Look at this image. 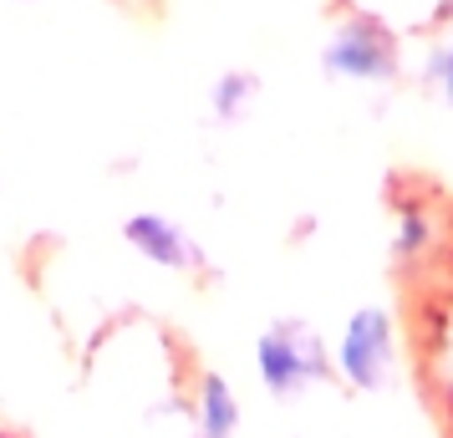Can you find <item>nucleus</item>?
Listing matches in <instances>:
<instances>
[{"instance_id":"nucleus-6","label":"nucleus","mask_w":453,"mask_h":438,"mask_svg":"<svg viewBox=\"0 0 453 438\" xmlns=\"http://www.w3.org/2000/svg\"><path fill=\"white\" fill-rule=\"evenodd\" d=\"M240 397L229 388L219 373H204L199 377V388H194V434L204 438H240Z\"/></svg>"},{"instance_id":"nucleus-10","label":"nucleus","mask_w":453,"mask_h":438,"mask_svg":"<svg viewBox=\"0 0 453 438\" xmlns=\"http://www.w3.org/2000/svg\"><path fill=\"white\" fill-rule=\"evenodd\" d=\"M336 5H347V0H336Z\"/></svg>"},{"instance_id":"nucleus-1","label":"nucleus","mask_w":453,"mask_h":438,"mask_svg":"<svg viewBox=\"0 0 453 438\" xmlns=\"http://www.w3.org/2000/svg\"><path fill=\"white\" fill-rule=\"evenodd\" d=\"M403 362V321L388 301H362L331 342V377L351 393H382Z\"/></svg>"},{"instance_id":"nucleus-3","label":"nucleus","mask_w":453,"mask_h":438,"mask_svg":"<svg viewBox=\"0 0 453 438\" xmlns=\"http://www.w3.org/2000/svg\"><path fill=\"white\" fill-rule=\"evenodd\" d=\"M255 377L270 397L290 403V397L311 393L316 382L331 377V342L296 316L270 321L265 332L255 336Z\"/></svg>"},{"instance_id":"nucleus-9","label":"nucleus","mask_w":453,"mask_h":438,"mask_svg":"<svg viewBox=\"0 0 453 438\" xmlns=\"http://www.w3.org/2000/svg\"><path fill=\"white\" fill-rule=\"evenodd\" d=\"M11 5H42V0H11Z\"/></svg>"},{"instance_id":"nucleus-7","label":"nucleus","mask_w":453,"mask_h":438,"mask_svg":"<svg viewBox=\"0 0 453 438\" xmlns=\"http://www.w3.org/2000/svg\"><path fill=\"white\" fill-rule=\"evenodd\" d=\"M255 107H260V77L250 66H225L214 77V87H209V118L234 127V123H245Z\"/></svg>"},{"instance_id":"nucleus-8","label":"nucleus","mask_w":453,"mask_h":438,"mask_svg":"<svg viewBox=\"0 0 453 438\" xmlns=\"http://www.w3.org/2000/svg\"><path fill=\"white\" fill-rule=\"evenodd\" d=\"M423 77H428L433 97L443 107H453V26L449 36H438V42L428 46V57H423Z\"/></svg>"},{"instance_id":"nucleus-2","label":"nucleus","mask_w":453,"mask_h":438,"mask_svg":"<svg viewBox=\"0 0 453 438\" xmlns=\"http://www.w3.org/2000/svg\"><path fill=\"white\" fill-rule=\"evenodd\" d=\"M321 72L347 87H388L403 72V42L367 11H342L321 42Z\"/></svg>"},{"instance_id":"nucleus-4","label":"nucleus","mask_w":453,"mask_h":438,"mask_svg":"<svg viewBox=\"0 0 453 438\" xmlns=\"http://www.w3.org/2000/svg\"><path fill=\"white\" fill-rule=\"evenodd\" d=\"M123 245L138 255V260L158 265V271H173V275H188V271L204 265V245H199L173 214H164V209H138V214H127Z\"/></svg>"},{"instance_id":"nucleus-5","label":"nucleus","mask_w":453,"mask_h":438,"mask_svg":"<svg viewBox=\"0 0 453 438\" xmlns=\"http://www.w3.org/2000/svg\"><path fill=\"white\" fill-rule=\"evenodd\" d=\"M443 234H449V219L428 194H403L392 204V260L397 265H408V271L428 265L443 245Z\"/></svg>"}]
</instances>
